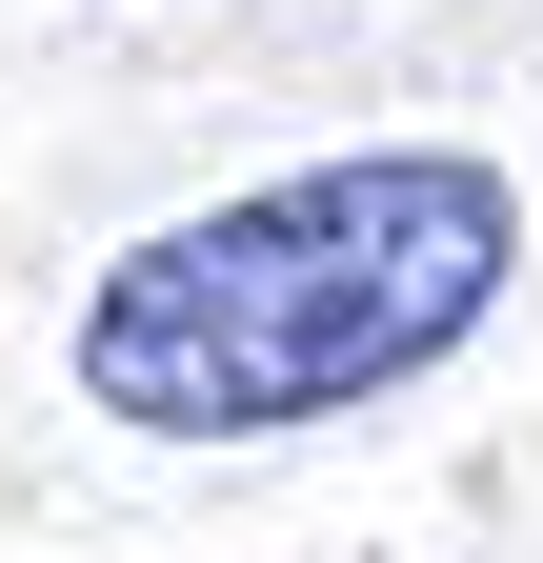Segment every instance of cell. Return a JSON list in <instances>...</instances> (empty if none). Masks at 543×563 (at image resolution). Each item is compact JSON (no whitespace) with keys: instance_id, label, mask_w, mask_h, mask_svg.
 Here are the masks:
<instances>
[{"instance_id":"obj_1","label":"cell","mask_w":543,"mask_h":563,"mask_svg":"<svg viewBox=\"0 0 543 563\" xmlns=\"http://www.w3.org/2000/svg\"><path fill=\"white\" fill-rule=\"evenodd\" d=\"M503 262H523V201L443 141L302 162L262 201L162 222L81 302V402L142 443H262V422H322V402H383L402 363H443L503 302Z\"/></svg>"}]
</instances>
